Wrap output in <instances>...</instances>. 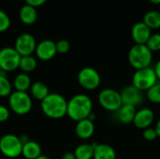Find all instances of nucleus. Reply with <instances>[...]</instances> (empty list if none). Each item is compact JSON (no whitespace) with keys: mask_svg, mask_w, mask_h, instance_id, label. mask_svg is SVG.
Returning a JSON list of instances; mask_svg holds the SVG:
<instances>
[{"mask_svg":"<svg viewBox=\"0 0 160 159\" xmlns=\"http://www.w3.org/2000/svg\"><path fill=\"white\" fill-rule=\"evenodd\" d=\"M142 137L144 140L146 141H149V142H152V141H155L158 139V134L156 132V129L155 127H148L146 129L143 130L142 132Z\"/></svg>","mask_w":160,"mask_h":159,"instance_id":"nucleus-30","label":"nucleus"},{"mask_svg":"<svg viewBox=\"0 0 160 159\" xmlns=\"http://www.w3.org/2000/svg\"><path fill=\"white\" fill-rule=\"evenodd\" d=\"M30 93H31V96L35 99H38L40 101H42L50 94L48 86L42 82H36L32 83L30 87Z\"/></svg>","mask_w":160,"mask_h":159,"instance_id":"nucleus-21","label":"nucleus"},{"mask_svg":"<svg viewBox=\"0 0 160 159\" xmlns=\"http://www.w3.org/2000/svg\"><path fill=\"white\" fill-rule=\"evenodd\" d=\"M41 111L49 118L60 119L67 115L68 101L57 93L49 94L41 101Z\"/></svg>","mask_w":160,"mask_h":159,"instance_id":"nucleus-2","label":"nucleus"},{"mask_svg":"<svg viewBox=\"0 0 160 159\" xmlns=\"http://www.w3.org/2000/svg\"><path fill=\"white\" fill-rule=\"evenodd\" d=\"M55 46H56V52L57 53H61V54H65L67 52H68V51L70 50V44L67 39H60L57 42H55Z\"/></svg>","mask_w":160,"mask_h":159,"instance_id":"nucleus-29","label":"nucleus"},{"mask_svg":"<svg viewBox=\"0 0 160 159\" xmlns=\"http://www.w3.org/2000/svg\"><path fill=\"white\" fill-rule=\"evenodd\" d=\"M155 120V112L149 108H142L136 112L133 124L139 129H146L151 127V125Z\"/></svg>","mask_w":160,"mask_h":159,"instance_id":"nucleus-13","label":"nucleus"},{"mask_svg":"<svg viewBox=\"0 0 160 159\" xmlns=\"http://www.w3.org/2000/svg\"><path fill=\"white\" fill-rule=\"evenodd\" d=\"M21 55L14 47H5L0 50V68L6 72H11L19 68Z\"/></svg>","mask_w":160,"mask_h":159,"instance_id":"nucleus-9","label":"nucleus"},{"mask_svg":"<svg viewBox=\"0 0 160 159\" xmlns=\"http://www.w3.org/2000/svg\"><path fill=\"white\" fill-rule=\"evenodd\" d=\"M10 110L18 115H25L32 110V98L27 92L14 91L8 97Z\"/></svg>","mask_w":160,"mask_h":159,"instance_id":"nucleus-5","label":"nucleus"},{"mask_svg":"<svg viewBox=\"0 0 160 159\" xmlns=\"http://www.w3.org/2000/svg\"><path fill=\"white\" fill-rule=\"evenodd\" d=\"M9 110L4 105H0V123L6 122L9 118Z\"/></svg>","mask_w":160,"mask_h":159,"instance_id":"nucleus-31","label":"nucleus"},{"mask_svg":"<svg viewBox=\"0 0 160 159\" xmlns=\"http://www.w3.org/2000/svg\"><path fill=\"white\" fill-rule=\"evenodd\" d=\"M36 159H51V158H50V157H48L47 156H42V155H41V156H39L38 157H37Z\"/></svg>","mask_w":160,"mask_h":159,"instance_id":"nucleus-38","label":"nucleus"},{"mask_svg":"<svg viewBox=\"0 0 160 159\" xmlns=\"http://www.w3.org/2000/svg\"><path fill=\"white\" fill-rule=\"evenodd\" d=\"M78 82L85 90H96L101 82V78L97 69L91 67L82 68L78 73Z\"/></svg>","mask_w":160,"mask_h":159,"instance_id":"nucleus-8","label":"nucleus"},{"mask_svg":"<svg viewBox=\"0 0 160 159\" xmlns=\"http://www.w3.org/2000/svg\"><path fill=\"white\" fill-rule=\"evenodd\" d=\"M147 48L152 52H158L160 51V34L159 33H156V34H152L149 37V39L147 40L146 44Z\"/></svg>","mask_w":160,"mask_h":159,"instance_id":"nucleus-27","label":"nucleus"},{"mask_svg":"<svg viewBox=\"0 0 160 159\" xmlns=\"http://www.w3.org/2000/svg\"><path fill=\"white\" fill-rule=\"evenodd\" d=\"M92 112H93L92 99L85 94L75 95L68 101L67 115L75 122L87 119Z\"/></svg>","mask_w":160,"mask_h":159,"instance_id":"nucleus-1","label":"nucleus"},{"mask_svg":"<svg viewBox=\"0 0 160 159\" xmlns=\"http://www.w3.org/2000/svg\"><path fill=\"white\" fill-rule=\"evenodd\" d=\"M12 93V85L8 78L0 74V97H7Z\"/></svg>","mask_w":160,"mask_h":159,"instance_id":"nucleus-26","label":"nucleus"},{"mask_svg":"<svg viewBox=\"0 0 160 159\" xmlns=\"http://www.w3.org/2000/svg\"><path fill=\"white\" fill-rule=\"evenodd\" d=\"M146 97L150 102L154 104H160V82H158L146 92Z\"/></svg>","mask_w":160,"mask_h":159,"instance_id":"nucleus-25","label":"nucleus"},{"mask_svg":"<svg viewBox=\"0 0 160 159\" xmlns=\"http://www.w3.org/2000/svg\"><path fill=\"white\" fill-rule=\"evenodd\" d=\"M136 107L130 105H122L121 108L116 112L117 118L120 123L124 125H128L133 123L135 114H136Z\"/></svg>","mask_w":160,"mask_h":159,"instance_id":"nucleus-18","label":"nucleus"},{"mask_svg":"<svg viewBox=\"0 0 160 159\" xmlns=\"http://www.w3.org/2000/svg\"><path fill=\"white\" fill-rule=\"evenodd\" d=\"M120 96L122 98L123 105H130L133 107H137L141 105L143 101V92L136 88L135 86L128 85L126 86L121 92Z\"/></svg>","mask_w":160,"mask_h":159,"instance_id":"nucleus-11","label":"nucleus"},{"mask_svg":"<svg viewBox=\"0 0 160 159\" xmlns=\"http://www.w3.org/2000/svg\"><path fill=\"white\" fill-rule=\"evenodd\" d=\"M151 35L152 30L142 21L136 22L131 28V37L135 44H146Z\"/></svg>","mask_w":160,"mask_h":159,"instance_id":"nucleus-14","label":"nucleus"},{"mask_svg":"<svg viewBox=\"0 0 160 159\" xmlns=\"http://www.w3.org/2000/svg\"><path fill=\"white\" fill-rule=\"evenodd\" d=\"M128 63L136 70L145 68L151 66L153 61V52L145 44H135L128 52Z\"/></svg>","mask_w":160,"mask_h":159,"instance_id":"nucleus-3","label":"nucleus"},{"mask_svg":"<svg viewBox=\"0 0 160 159\" xmlns=\"http://www.w3.org/2000/svg\"><path fill=\"white\" fill-rule=\"evenodd\" d=\"M158 82V80L155 69L151 67L138 69L132 76V85L142 92H147Z\"/></svg>","mask_w":160,"mask_h":159,"instance_id":"nucleus-4","label":"nucleus"},{"mask_svg":"<svg viewBox=\"0 0 160 159\" xmlns=\"http://www.w3.org/2000/svg\"><path fill=\"white\" fill-rule=\"evenodd\" d=\"M22 155L26 159H36L41 156V147L38 142L29 141L22 145Z\"/></svg>","mask_w":160,"mask_h":159,"instance_id":"nucleus-19","label":"nucleus"},{"mask_svg":"<svg viewBox=\"0 0 160 159\" xmlns=\"http://www.w3.org/2000/svg\"><path fill=\"white\" fill-rule=\"evenodd\" d=\"M154 69H155V72H156V74H157V77H158V82H160V59L157 62V64H156Z\"/></svg>","mask_w":160,"mask_h":159,"instance_id":"nucleus-33","label":"nucleus"},{"mask_svg":"<svg viewBox=\"0 0 160 159\" xmlns=\"http://www.w3.org/2000/svg\"><path fill=\"white\" fill-rule=\"evenodd\" d=\"M37 42L35 37L29 33L21 34L15 40L14 49L21 56L32 55L35 52Z\"/></svg>","mask_w":160,"mask_h":159,"instance_id":"nucleus-10","label":"nucleus"},{"mask_svg":"<svg viewBox=\"0 0 160 159\" xmlns=\"http://www.w3.org/2000/svg\"><path fill=\"white\" fill-rule=\"evenodd\" d=\"M142 22L152 30V29H159L160 28V11L158 10H150L147 11L144 16Z\"/></svg>","mask_w":160,"mask_h":159,"instance_id":"nucleus-22","label":"nucleus"},{"mask_svg":"<svg viewBox=\"0 0 160 159\" xmlns=\"http://www.w3.org/2000/svg\"><path fill=\"white\" fill-rule=\"evenodd\" d=\"M35 53L37 57L42 61H49L52 59L57 53L55 42L51 39H44L40 41L37 44Z\"/></svg>","mask_w":160,"mask_h":159,"instance_id":"nucleus-12","label":"nucleus"},{"mask_svg":"<svg viewBox=\"0 0 160 159\" xmlns=\"http://www.w3.org/2000/svg\"><path fill=\"white\" fill-rule=\"evenodd\" d=\"M20 138V140H21V142H22V145L24 144V143H26V142H28L30 140H29V138L26 136V135H22L21 137H19Z\"/></svg>","mask_w":160,"mask_h":159,"instance_id":"nucleus-36","label":"nucleus"},{"mask_svg":"<svg viewBox=\"0 0 160 159\" xmlns=\"http://www.w3.org/2000/svg\"><path fill=\"white\" fill-rule=\"evenodd\" d=\"M22 143L19 137L13 134L4 135L0 139V152L8 158H16L22 155Z\"/></svg>","mask_w":160,"mask_h":159,"instance_id":"nucleus-6","label":"nucleus"},{"mask_svg":"<svg viewBox=\"0 0 160 159\" xmlns=\"http://www.w3.org/2000/svg\"><path fill=\"white\" fill-rule=\"evenodd\" d=\"M155 129H156V132L158 134V138H160V118L158 120V122L156 124Z\"/></svg>","mask_w":160,"mask_h":159,"instance_id":"nucleus-35","label":"nucleus"},{"mask_svg":"<svg viewBox=\"0 0 160 159\" xmlns=\"http://www.w3.org/2000/svg\"><path fill=\"white\" fill-rule=\"evenodd\" d=\"M94 147V159H116L115 150L107 143H91Z\"/></svg>","mask_w":160,"mask_h":159,"instance_id":"nucleus-15","label":"nucleus"},{"mask_svg":"<svg viewBox=\"0 0 160 159\" xmlns=\"http://www.w3.org/2000/svg\"><path fill=\"white\" fill-rule=\"evenodd\" d=\"M38 65L37 59L33 55H26V56H21L19 68L23 73H29L36 69Z\"/></svg>","mask_w":160,"mask_h":159,"instance_id":"nucleus-23","label":"nucleus"},{"mask_svg":"<svg viewBox=\"0 0 160 159\" xmlns=\"http://www.w3.org/2000/svg\"><path fill=\"white\" fill-rule=\"evenodd\" d=\"M98 100L99 105L108 112H117L123 105L120 93L111 88L101 90L98 94Z\"/></svg>","mask_w":160,"mask_h":159,"instance_id":"nucleus-7","label":"nucleus"},{"mask_svg":"<svg viewBox=\"0 0 160 159\" xmlns=\"http://www.w3.org/2000/svg\"><path fill=\"white\" fill-rule=\"evenodd\" d=\"M62 159H76V157H75L74 153L68 152V153H66V154H64V155H63Z\"/></svg>","mask_w":160,"mask_h":159,"instance_id":"nucleus-34","label":"nucleus"},{"mask_svg":"<svg viewBox=\"0 0 160 159\" xmlns=\"http://www.w3.org/2000/svg\"><path fill=\"white\" fill-rule=\"evenodd\" d=\"M75 132L78 138L82 140L90 139L95 133V125L94 122L89 119H83L82 121L77 122Z\"/></svg>","mask_w":160,"mask_h":159,"instance_id":"nucleus-16","label":"nucleus"},{"mask_svg":"<svg viewBox=\"0 0 160 159\" xmlns=\"http://www.w3.org/2000/svg\"><path fill=\"white\" fill-rule=\"evenodd\" d=\"M48 0H25L26 5L32 6L34 7H38L42 5H44Z\"/></svg>","mask_w":160,"mask_h":159,"instance_id":"nucleus-32","label":"nucleus"},{"mask_svg":"<svg viewBox=\"0 0 160 159\" xmlns=\"http://www.w3.org/2000/svg\"><path fill=\"white\" fill-rule=\"evenodd\" d=\"M31 85V79L27 73H19L13 81V87L16 91L19 92H27V90L30 89Z\"/></svg>","mask_w":160,"mask_h":159,"instance_id":"nucleus-20","label":"nucleus"},{"mask_svg":"<svg viewBox=\"0 0 160 159\" xmlns=\"http://www.w3.org/2000/svg\"><path fill=\"white\" fill-rule=\"evenodd\" d=\"M152 4H155V5H158L160 4V0H149Z\"/></svg>","mask_w":160,"mask_h":159,"instance_id":"nucleus-37","label":"nucleus"},{"mask_svg":"<svg viewBox=\"0 0 160 159\" xmlns=\"http://www.w3.org/2000/svg\"><path fill=\"white\" fill-rule=\"evenodd\" d=\"M10 18L2 9H0V33L6 32L10 27Z\"/></svg>","mask_w":160,"mask_h":159,"instance_id":"nucleus-28","label":"nucleus"},{"mask_svg":"<svg viewBox=\"0 0 160 159\" xmlns=\"http://www.w3.org/2000/svg\"><path fill=\"white\" fill-rule=\"evenodd\" d=\"M74 155L76 159H93L94 147L92 144L82 143L75 149Z\"/></svg>","mask_w":160,"mask_h":159,"instance_id":"nucleus-24","label":"nucleus"},{"mask_svg":"<svg viewBox=\"0 0 160 159\" xmlns=\"http://www.w3.org/2000/svg\"><path fill=\"white\" fill-rule=\"evenodd\" d=\"M1 71H2V70H1V68H0V74H1Z\"/></svg>","mask_w":160,"mask_h":159,"instance_id":"nucleus-39","label":"nucleus"},{"mask_svg":"<svg viewBox=\"0 0 160 159\" xmlns=\"http://www.w3.org/2000/svg\"><path fill=\"white\" fill-rule=\"evenodd\" d=\"M19 18L21 22L24 24L31 25L36 22L38 19V12L36 7L29 6V5H23L19 11Z\"/></svg>","mask_w":160,"mask_h":159,"instance_id":"nucleus-17","label":"nucleus"}]
</instances>
